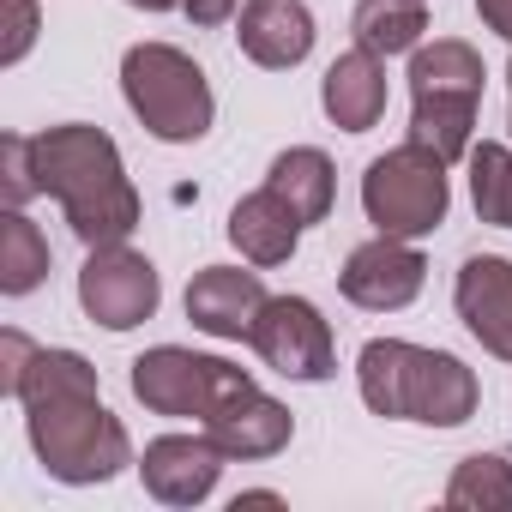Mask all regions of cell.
<instances>
[{
  "mask_svg": "<svg viewBox=\"0 0 512 512\" xmlns=\"http://www.w3.org/2000/svg\"><path fill=\"white\" fill-rule=\"evenodd\" d=\"M25 404V428H31V446L43 458V470L55 482H109L115 470L133 464V440L127 428L103 410V392H97V368L73 350H37L25 362V380L13 392Z\"/></svg>",
  "mask_w": 512,
  "mask_h": 512,
  "instance_id": "6da1fadb",
  "label": "cell"
},
{
  "mask_svg": "<svg viewBox=\"0 0 512 512\" xmlns=\"http://www.w3.org/2000/svg\"><path fill=\"white\" fill-rule=\"evenodd\" d=\"M31 157H37V187L49 199H61V211L85 247H109L139 229V193H133L121 151L103 127H85V121L49 127L31 139Z\"/></svg>",
  "mask_w": 512,
  "mask_h": 512,
  "instance_id": "7a4b0ae2",
  "label": "cell"
},
{
  "mask_svg": "<svg viewBox=\"0 0 512 512\" xmlns=\"http://www.w3.org/2000/svg\"><path fill=\"white\" fill-rule=\"evenodd\" d=\"M356 386L362 404L386 422H428V428H458L476 416V374L446 356V350H422L404 338H374L356 356Z\"/></svg>",
  "mask_w": 512,
  "mask_h": 512,
  "instance_id": "3957f363",
  "label": "cell"
},
{
  "mask_svg": "<svg viewBox=\"0 0 512 512\" xmlns=\"http://www.w3.org/2000/svg\"><path fill=\"white\" fill-rule=\"evenodd\" d=\"M482 55L458 37H440L428 49L410 55V139L428 145L434 157L458 163L470 157V127H476V103H482Z\"/></svg>",
  "mask_w": 512,
  "mask_h": 512,
  "instance_id": "277c9868",
  "label": "cell"
},
{
  "mask_svg": "<svg viewBox=\"0 0 512 512\" xmlns=\"http://www.w3.org/2000/svg\"><path fill=\"white\" fill-rule=\"evenodd\" d=\"M121 91H127V109L145 121V133H157L163 145H193L211 133V85L193 67V55H181L169 43L127 49Z\"/></svg>",
  "mask_w": 512,
  "mask_h": 512,
  "instance_id": "5b68a950",
  "label": "cell"
},
{
  "mask_svg": "<svg viewBox=\"0 0 512 512\" xmlns=\"http://www.w3.org/2000/svg\"><path fill=\"white\" fill-rule=\"evenodd\" d=\"M446 205H452V187H446V157H434L428 145H398L386 157L368 163L362 175V211L380 235H428L446 223Z\"/></svg>",
  "mask_w": 512,
  "mask_h": 512,
  "instance_id": "8992f818",
  "label": "cell"
},
{
  "mask_svg": "<svg viewBox=\"0 0 512 512\" xmlns=\"http://www.w3.org/2000/svg\"><path fill=\"white\" fill-rule=\"evenodd\" d=\"M247 368L223 362V356H193L181 344H157L133 362V398L157 416H199L211 422L235 392H247Z\"/></svg>",
  "mask_w": 512,
  "mask_h": 512,
  "instance_id": "52a82bcc",
  "label": "cell"
},
{
  "mask_svg": "<svg viewBox=\"0 0 512 512\" xmlns=\"http://www.w3.org/2000/svg\"><path fill=\"white\" fill-rule=\"evenodd\" d=\"M157 266L145 253H133L127 241H109V247H91V260L79 272V308L103 326V332H127L139 320L157 314Z\"/></svg>",
  "mask_w": 512,
  "mask_h": 512,
  "instance_id": "ba28073f",
  "label": "cell"
},
{
  "mask_svg": "<svg viewBox=\"0 0 512 512\" xmlns=\"http://www.w3.org/2000/svg\"><path fill=\"white\" fill-rule=\"evenodd\" d=\"M247 344L260 350L266 368L290 374V380H332L338 374V350H332V326L320 320L314 302L302 296H272L253 320Z\"/></svg>",
  "mask_w": 512,
  "mask_h": 512,
  "instance_id": "9c48e42d",
  "label": "cell"
},
{
  "mask_svg": "<svg viewBox=\"0 0 512 512\" xmlns=\"http://www.w3.org/2000/svg\"><path fill=\"white\" fill-rule=\"evenodd\" d=\"M338 284H344V296H350L356 308L392 314V308H410V302L422 296L428 260H422V253H416L404 235H374V241H362L350 260H344Z\"/></svg>",
  "mask_w": 512,
  "mask_h": 512,
  "instance_id": "30bf717a",
  "label": "cell"
},
{
  "mask_svg": "<svg viewBox=\"0 0 512 512\" xmlns=\"http://www.w3.org/2000/svg\"><path fill=\"white\" fill-rule=\"evenodd\" d=\"M139 476H145V494L163 500V506H199L217 476H223V446L199 428V434H163L145 446L139 458Z\"/></svg>",
  "mask_w": 512,
  "mask_h": 512,
  "instance_id": "8fae6325",
  "label": "cell"
},
{
  "mask_svg": "<svg viewBox=\"0 0 512 512\" xmlns=\"http://www.w3.org/2000/svg\"><path fill=\"white\" fill-rule=\"evenodd\" d=\"M452 302H458V320L470 326V338L488 356L512 362V260H500V253H470L458 266Z\"/></svg>",
  "mask_w": 512,
  "mask_h": 512,
  "instance_id": "7c38bea8",
  "label": "cell"
},
{
  "mask_svg": "<svg viewBox=\"0 0 512 512\" xmlns=\"http://www.w3.org/2000/svg\"><path fill=\"white\" fill-rule=\"evenodd\" d=\"M266 302L272 296H266L260 272H241V266H205L187 284V320L211 338H247Z\"/></svg>",
  "mask_w": 512,
  "mask_h": 512,
  "instance_id": "4fadbf2b",
  "label": "cell"
},
{
  "mask_svg": "<svg viewBox=\"0 0 512 512\" xmlns=\"http://www.w3.org/2000/svg\"><path fill=\"white\" fill-rule=\"evenodd\" d=\"M241 55L253 67H302L314 49V13L302 0H241Z\"/></svg>",
  "mask_w": 512,
  "mask_h": 512,
  "instance_id": "5bb4252c",
  "label": "cell"
},
{
  "mask_svg": "<svg viewBox=\"0 0 512 512\" xmlns=\"http://www.w3.org/2000/svg\"><path fill=\"white\" fill-rule=\"evenodd\" d=\"M205 434L223 446V458H272V452L290 446L296 422H290V410H284L278 398H266L260 386H247V392H235V398L205 422Z\"/></svg>",
  "mask_w": 512,
  "mask_h": 512,
  "instance_id": "9a60e30c",
  "label": "cell"
},
{
  "mask_svg": "<svg viewBox=\"0 0 512 512\" xmlns=\"http://www.w3.org/2000/svg\"><path fill=\"white\" fill-rule=\"evenodd\" d=\"M320 103H326V115H332L344 133H368V127H380V115H386V61L368 55V49L338 55V61L326 67Z\"/></svg>",
  "mask_w": 512,
  "mask_h": 512,
  "instance_id": "2e32d148",
  "label": "cell"
},
{
  "mask_svg": "<svg viewBox=\"0 0 512 512\" xmlns=\"http://www.w3.org/2000/svg\"><path fill=\"white\" fill-rule=\"evenodd\" d=\"M229 241L247 253L253 266H284L290 253H296V241H302V217L272 187H260V193H247L229 211Z\"/></svg>",
  "mask_w": 512,
  "mask_h": 512,
  "instance_id": "e0dca14e",
  "label": "cell"
},
{
  "mask_svg": "<svg viewBox=\"0 0 512 512\" xmlns=\"http://www.w3.org/2000/svg\"><path fill=\"white\" fill-rule=\"evenodd\" d=\"M266 187H272V193H278V199H284L302 223H326L332 193H338V175H332V157H326V151L296 145V151H284V157L272 163Z\"/></svg>",
  "mask_w": 512,
  "mask_h": 512,
  "instance_id": "ac0fdd59",
  "label": "cell"
},
{
  "mask_svg": "<svg viewBox=\"0 0 512 512\" xmlns=\"http://www.w3.org/2000/svg\"><path fill=\"white\" fill-rule=\"evenodd\" d=\"M356 49L368 55H410L422 49V31H428V13H422V0H356Z\"/></svg>",
  "mask_w": 512,
  "mask_h": 512,
  "instance_id": "d6986e66",
  "label": "cell"
},
{
  "mask_svg": "<svg viewBox=\"0 0 512 512\" xmlns=\"http://www.w3.org/2000/svg\"><path fill=\"white\" fill-rule=\"evenodd\" d=\"M43 278H49V241L19 205H7V217H0V290L31 296Z\"/></svg>",
  "mask_w": 512,
  "mask_h": 512,
  "instance_id": "ffe728a7",
  "label": "cell"
},
{
  "mask_svg": "<svg viewBox=\"0 0 512 512\" xmlns=\"http://www.w3.org/2000/svg\"><path fill=\"white\" fill-rule=\"evenodd\" d=\"M452 512H512V464L500 452H470L446 482Z\"/></svg>",
  "mask_w": 512,
  "mask_h": 512,
  "instance_id": "44dd1931",
  "label": "cell"
},
{
  "mask_svg": "<svg viewBox=\"0 0 512 512\" xmlns=\"http://www.w3.org/2000/svg\"><path fill=\"white\" fill-rule=\"evenodd\" d=\"M470 199L476 217L494 229H512V151L506 145H470Z\"/></svg>",
  "mask_w": 512,
  "mask_h": 512,
  "instance_id": "7402d4cb",
  "label": "cell"
},
{
  "mask_svg": "<svg viewBox=\"0 0 512 512\" xmlns=\"http://www.w3.org/2000/svg\"><path fill=\"white\" fill-rule=\"evenodd\" d=\"M0 169H7V175H0V199H7V205L25 211V199L43 193V187H37V157H31V139H25V133H7V139H0Z\"/></svg>",
  "mask_w": 512,
  "mask_h": 512,
  "instance_id": "603a6c76",
  "label": "cell"
},
{
  "mask_svg": "<svg viewBox=\"0 0 512 512\" xmlns=\"http://www.w3.org/2000/svg\"><path fill=\"white\" fill-rule=\"evenodd\" d=\"M7 7V43H0V67H19L37 43V0H0Z\"/></svg>",
  "mask_w": 512,
  "mask_h": 512,
  "instance_id": "cb8c5ba5",
  "label": "cell"
},
{
  "mask_svg": "<svg viewBox=\"0 0 512 512\" xmlns=\"http://www.w3.org/2000/svg\"><path fill=\"white\" fill-rule=\"evenodd\" d=\"M37 356V344L25 338V332H0V392H19V380H25V362Z\"/></svg>",
  "mask_w": 512,
  "mask_h": 512,
  "instance_id": "d4e9b609",
  "label": "cell"
},
{
  "mask_svg": "<svg viewBox=\"0 0 512 512\" xmlns=\"http://www.w3.org/2000/svg\"><path fill=\"white\" fill-rule=\"evenodd\" d=\"M235 7H241V0H181V13H187V19H193L199 31H211V25H223V19H229Z\"/></svg>",
  "mask_w": 512,
  "mask_h": 512,
  "instance_id": "484cf974",
  "label": "cell"
},
{
  "mask_svg": "<svg viewBox=\"0 0 512 512\" xmlns=\"http://www.w3.org/2000/svg\"><path fill=\"white\" fill-rule=\"evenodd\" d=\"M476 13H482L488 31H500V37L512 43V0H476Z\"/></svg>",
  "mask_w": 512,
  "mask_h": 512,
  "instance_id": "4316f807",
  "label": "cell"
},
{
  "mask_svg": "<svg viewBox=\"0 0 512 512\" xmlns=\"http://www.w3.org/2000/svg\"><path fill=\"white\" fill-rule=\"evenodd\" d=\"M127 7H145V13H169V7H181V0H127Z\"/></svg>",
  "mask_w": 512,
  "mask_h": 512,
  "instance_id": "83f0119b",
  "label": "cell"
}]
</instances>
